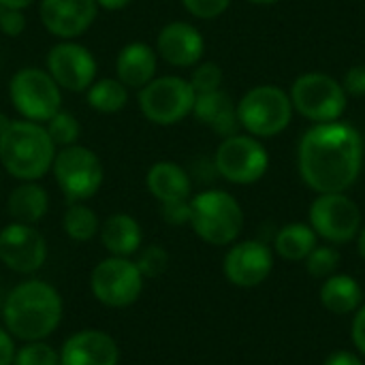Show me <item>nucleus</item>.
I'll return each instance as SVG.
<instances>
[{"label":"nucleus","instance_id":"nucleus-1","mask_svg":"<svg viewBox=\"0 0 365 365\" xmlns=\"http://www.w3.org/2000/svg\"><path fill=\"white\" fill-rule=\"evenodd\" d=\"M297 167L314 192H346L364 167V137L344 122L314 124L299 141Z\"/></svg>","mask_w":365,"mask_h":365},{"label":"nucleus","instance_id":"nucleus-2","mask_svg":"<svg viewBox=\"0 0 365 365\" xmlns=\"http://www.w3.org/2000/svg\"><path fill=\"white\" fill-rule=\"evenodd\" d=\"M62 312L60 293L43 280L19 282L2 304L4 329L21 342L49 338L58 329Z\"/></svg>","mask_w":365,"mask_h":365},{"label":"nucleus","instance_id":"nucleus-3","mask_svg":"<svg viewBox=\"0 0 365 365\" xmlns=\"http://www.w3.org/2000/svg\"><path fill=\"white\" fill-rule=\"evenodd\" d=\"M56 145L43 124L11 120L0 135V165L21 182H36L51 169Z\"/></svg>","mask_w":365,"mask_h":365},{"label":"nucleus","instance_id":"nucleus-4","mask_svg":"<svg viewBox=\"0 0 365 365\" xmlns=\"http://www.w3.org/2000/svg\"><path fill=\"white\" fill-rule=\"evenodd\" d=\"M192 231L212 246L233 244L244 229V210L227 190H203L190 199Z\"/></svg>","mask_w":365,"mask_h":365},{"label":"nucleus","instance_id":"nucleus-5","mask_svg":"<svg viewBox=\"0 0 365 365\" xmlns=\"http://www.w3.org/2000/svg\"><path fill=\"white\" fill-rule=\"evenodd\" d=\"M293 113L289 92L272 83L255 86L237 103L240 126L257 139H269L287 130Z\"/></svg>","mask_w":365,"mask_h":365},{"label":"nucleus","instance_id":"nucleus-6","mask_svg":"<svg viewBox=\"0 0 365 365\" xmlns=\"http://www.w3.org/2000/svg\"><path fill=\"white\" fill-rule=\"evenodd\" d=\"M293 109L314 124L338 122L349 105V94L336 77L327 73L299 75L291 86Z\"/></svg>","mask_w":365,"mask_h":365},{"label":"nucleus","instance_id":"nucleus-7","mask_svg":"<svg viewBox=\"0 0 365 365\" xmlns=\"http://www.w3.org/2000/svg\"><path fill=\"white\" fill-rule=\"evenodd\" d=\"M53 178L68 203H83L98 192L105 180L101 158L86 145H66L56 152Z\"/></svg>","mask_w":365,"mask_h":365},{"label":"nucleus","instance_id":"nucleus-8","mask_svg":"<svg viewBox=\"0 0 365 365\" xmlns=\"http://www.w3.org/2000/svg\"><path fill=\"white\" fill-rule=\"evenodd\" d=\"M62 88L45 68L26 66L11 77L9 96L15 111L30 122H49L62 105Z\"/></svg>","mask_w":365,"mask_h":365},{"label":"nucleus","instance_id":"nucleus-9","mask_svg":"<svg viewBox=\"0 0 365 365\" xmlns=\"http://www.w3.org/2000/svg\"><path fill=\"white\" fill-rule=\"evenodd\" d=\"M195 90L188 79L178 75L154 77L139 92V107L145 120L158 126H171L182 122L192 113L195 107Z\"/></svg>","mask_w":365,"mask_h":365},{"label":"nucleus","instance_id":"nucleus-10","mask_svg":"<svg viewBox=\"0 0 365 365\" xmlns=\"http://www.w3.org/2000/svg\"><path fill=\"white\" fill-rule=\"evenodd\" d=\"M214 167L231 184H255L267 173L269 154L261 139L237 133L220 141L214 154Z\"/></svg>","mask_w":365,"mask_h":365},{"label":"nucleus","instance_id":"nucleus-11","mask_svg":"<svg viewBox=\"0 0 365 365\" xmlns=\"http://www.w3.org/2000/svg\"><path fill=\"white\" fill-rule=\"evenodd\" d=\"M143 276L135 261L124 257H109L101 261L90 276L94 297L107 308H128L143 291Z\"/></svg>","mask_w":365,"mask_h":365},{"label":"nucleus","instance_id":"nucleus-12","mask_svg":"<svg viewBox=\"0 0 365 365\" xmlns=\"http://www.w3.org/2000/svg\"><path fill=\"white\" fill-rule=\"evenodd\" d=\"M314 233L331 244H346L361 231V210L346 192L319 195L308 212Z\"/></svg>","mask_w":365,"mask_h":365},{"label":"nucleus","instance_id":"nucleus-13","mask_svg":"<svg viewBox=\"0 0 365 365\" xmlns=\"http://www.w3.org/2000/svg\"><path fill=\"white\" fill-rule=\"evenodd\" d=\"M47 73L68 92H86L96 81V60L92 51L75 41L53 45L45 58Z\"/></svg>","mask_w":365,"mask_h":365},{"label":"nucleus","instance_id":"nucleus-14","mask_svg":"<svg viewBox=\"0 0 365 365\" xmlns=\"http://www.w3.org/2000/svg\"><path fill=\"white\" fill-rule=\"evenodd\" d=\"M0 261L17 274H34L47 261V242L32 227L11 222L0 231Z\"/></svg>","mask_w":365,"mask_h":365},{"label":"nucleus","instance_id":"nucleus-15","mask_svg":"<svg viewBox=\"0 0 365 365\" xmlns=\"http://www.w3.org/2000/svg\"><path fill=\"white\" fill-rule=\"evenodd\" d=\"M274 267L272 248L259 240L237 242L225 255V276L231 284L240 289H255L267 280Z\"/></svg>","mask_w":365,"mask_h":365},{"label":"nucleus","instance_id":"nucleus-16","mask_svg":"<svg viewBox=\"0 0 365 365\" xmlns=\"http://www.w3.org/2000/svg\"><path fill=\"white\" fill-rule=\"evenodd\" d=\"M96 0H41L38 15L43 26L62 41L81 36L96 19Z\"/></svg>","mask_w":365,"mask_h":365},{"label":"nucleus","instance_id":"nucleus-17","mask_svg":"<svg viewBox=\"0 0 365 365\" xmlns=\"http://www.w3.org/2000/svg\"><path fill=\"white\" fill-rule=\"evenodd\" d=\"M203 51L205 41L201 32L188 21H171L158 32L156 53L171 66H197L203 58Z\"/></svg>","mask_w":365,"mask_h":365},{"label":"nucleus","instance_id":"nucleus-18","mask_svg":"<svg viewBox=\"0 0 365 365\" xmlns=\"http://www.w3.org/2000/svg\"><path fill=\"white\" fill-rule=\"evenodd\" d=\"M120 346L101 329H83L64 340L60 365H118Z\"/></svg>","mask_w":365,"mask_h":365},{"label":"nucleus","instance_id":"nucleus-19","mask_svg":"<svg viewBox=\"0 0 365 365\" xmlns=\"http://www.w3.org/2000/svg\"><path fill=\"white\" fill-rule=\"evenodd\" d=\"M192 113L201 124L210 126L220 137L237 135V130L242 128L237 120V103L222 88L214 92L197 94Z\"/></svg>","mask_w":365,"mask_h":365},{"label":"nucleus","instance_id":"nucleus-20","mask_svg":"<svg viewBox=\"0 0 365 365\" xmlns=\"http://www.w3.org/2000/svg\"><path fill=\"white\" fill-rule=\"evenodd\" d=\"M158 71V53L148 43L135 41L120 49L115 58V75L126 88L148 86Z\"/></svg>","mask_w":365,"mask_h":365},{"label":"nucleus","instance_id":"nucleus-21","mask_svg":"<svg viewBox=\"0 0 365 365\" xmlns=\"http://www.w3.org/2000/svg\"><path fill=\"white\" fill-rule=\"evenodd\" d=\"M145 186H148L150 195L154 199H158L160 203L188 199L190 190H192V182H190L188 171L175 163H169V160H160L148 169Z\"/></svg>","mask_w":365,"mask_h":365},{"label":"nucleus","instance_id":"nucleus-22","mask_svg":"<svg viewBox=\"0 0 365 365\" xmlns=\"http://www.w3.org/2000/svg\"><path fill=\"white\" fill-rule=\"evenodd\" d=\"M101 242L111 257H133L141 248V225L128 214H113L101 227Z\"/></svg>","mask_w":365,"mask_h":365},{"label":"nucleus","instance_id":"nucleus-23","mask_svg":"<svg viewBox=\"0 0 365 365\" xmlns=\"http://www.w3.org/2000/svg\"><path fill=\"white\" fill-rule=\"evenodd\" d=\"M321 304L334 314H351L357 312L364 304V289L361 284L346 274H334L325 278L321 287Z\"/></svg>","mask_w":365,"mask_h":365},{"label":"nucleus","instance_id":"nucleus-24","mask_svg":"<svg viewBox=\"0 0 365 365\" xmlns=\"http://www.w3.org/2000/svg\"><path fill=\"white\" fill-rule=\"evenodd\" d=\"M6 210H9V214H11V218L15 222L34 225V222H38L47 214V210H49V195H47V190L41 184L24 182L17 188H13V192L9 195Z\"/></svg>","mask_w":365,"mask_h":365},{"label":"nucleus","instance_id":"nucleus-25","mask_svg":"<svg viewBox=\"0 0 365 365\" xmlns=\"http://www.w3.org/2000/svg\"><path fill=\"white\" fill-rule=\"evenodd\" d=\"M317 233L310 225L306 222H291L284 225L276 237H274V248L276 255L287 259V261H306V257L319 246L317 244Z\"/></svg>","mask_w":365,"mask_h":365},{"label":"nucleus","instance_id":"nucleus-26","mask_svg":"<svg viewBox=\"0 0 365 365\" xmlns=\"http://www.w3.org/2000/svg\"><path fill=\"white\" fill-rule=\"evenodd\" d=\"M88 105L98 113H118L128 103V88L120 79H98L86 90Z\"/></svg>","mask_w":365,"mask_h":365},{"label":"nucleus","instance_id":"nucleus-27","mask_svg":"<svg viewBox=\"0 0 365 365\" xmlns=\"http://www.w3.org/2000/svg\"><path fill=\"white\" fill-rule=\"evenodd\" d=\"M64 233L75 242H88L101 231L98 216L86 203H71L62 216Z\"/></svg>","mask_w":365,"mask_h":365},{"label":"nucleus","instance_id":"nucleus-28","mask_svg":"<svg viewBox=\"0 0 365 365\" xmlns=\"http://www.w3.org/2000/svg\"><path fill=\"white\" fill-rule=\"evenodd\" d=\"M45 128L53 141V145H60V148H66V145H75L77 139H79V122L73 113L68 111H58L49 122H45Z\"/></svg>","mask_w":365,"mask_h":365},{"label":"nucleus","instance_id":"nucleus-29","mask_svg":"<svg viewBox=\"0 0 365 365\" xmlns=\"http://www.w3.org/2000/svg\"><path fill=\"white\" fill-rule=\"evenodd\" d=\"M340 267V252L334 246H317L306 257V269L312 278L325 280L336 274Z\"/></svg>","mask_w":365,"mask_h":365},{"label":"nucleus","instance_id":"nucleus-30","mask_svg":"<svg viewBox=\"0 0 365 365\" xmlns=\"http://www.w3.org/2000/svg\"><path fill=\"white\" fill-rule=\"evenodd\" d=\"M13 365H60V353H56V349L45 340L26 342L15 351Z\"/></svg>","mask_w":365,"mask_h":365},{"label":"nucleus","instance_id":"nucleus-31","mask_svg":"<svg viewBox=\"0 0 365 365\" xmlns=\"http://www.w3.org/2000/svg\"><path fill=\"white\" fill-rule=\"evenodd\" d=\"M188 81H190L195 94H205V92L220 90V86H222V68L216 62H199Z\"/></svg>","mask_w":365,"mask_h":365},{"label":"nucleus","instance_id":"nucleus-32","mask_svg":"<svg viewBox=\"0 0 365 365\" xmlns=\"http://www.w3.org/2000/svg\"><path fill=\"white\" fill-rule=\"evenodd\" d=\"M135 263H137L143 278H156L167 269L169 255H167V250L163 246H148V248H143L139 252Z\"/></svg>","mask_w":365,"mask_h":365},{"label":"nucleus","instance_id":"nucleus-33","mask_svg":"<svg viewBox=\"0 0 365 365\" xmlns=\"http://www.w3.org/2000/svg\"><path fill=\"white\" fill-rule=\"evenodd\" d=\"M182 4L199 19H216L229 9L231 0H182Z\"/></svg>","mask_w":365,"mask_h":365},{"label":"nucleus","instance_id":"nucleus-34","mask_svg":"<svg viewBox=\"0 0 365 365\" xmlns=\"http://www.w3.org/2000/svg\"><path fill=\"white\" fill-rule=\"evenodd\" d=\"M160 214L167 225H173V227L188 225L190 222V199L160 203Z\"/></svg>","mask_w":365,"mask_h":365},{"label":"nucleus","instance_id":"nucleus-35","mask_svg":"<svg viewBox=\"0 0 365 365\" xmlns=\"http://www.w3.org/2000/svg\"><path fill=\"white\" fill-rule=\"evenodd\" d=\"M0 30L6 36H19L26 30V15L19 9H4L0 15Z\"/></svg>","mask_w":365,"mask_h":365},{"label":"nucleus","instance_id":"nucleus-36","mask_svg":"<svg viewBox=\"0 0 365 365\" xmlns=\"http://www.w3.org/2000/svg\"><path fill=\"white\" fill-rule=\"evenodd\" d=\"M342 86L346 90L349 96H365V66L364 64H357L353 68L346 71L344 79H342Z\"/></svg>","mask_w":365,"mask_h":365},{"label":"nucleus","instance_id":"nucleus-37","mask_svg":"<svg viewBox=\"0 0 365 365\" xmlns=\"http://www.w3.org/2000/svg\"><path fill=\"white\" fill-rule=\"evenodd\" d=\"M353 344L355 349L365 357V304L359 306L355 319H353Z\"/></svg>","mask_w":365,"mask_h":365},{"label":"nucleus","instance_id":"nucleus-38","mask_svg":"<svg viewBox=\"0 0 365 365\" xmlns=\"http://www.w3.org/2000/svg\"><path fill=\"white\" fill-rule=\"evenodd\" d=\"M15 359V340L13 336L0 327V365H13Z\"/></svg>","mask_w":365,"mask_h":365},{"label":"nucleus","instance_id":"nucleus-39","mask_svg":"<svg viewBox=\"0 0 365 365\" xmlns=\"http://www.w3.org/2000/svg\"><path fill=\"white\" fill-rule=\"evenodd\" d=\"M325 365H364V361L351 351H336L325 359Z\"/></svg>","mask_w":365,"mask_h":365},{"label":"nucleus","instance_id":"nucleus-40","mask_svg":"<svg viewBox=\"0 0 365 365\" xmlns=\"http://www.w3.org/2000/svg\"><path fill=\"white\" fill-rule=\"evenodd\" d=\"M128 2L130 0H96V4L107 9V11H120V9L128 6Z\"/></svg>","mask_w":365,"mask_h":365},{"label":"nucleus","instance_id":"nucleus-41","mask_svg":"<svg viewBox=\"0 0 365 365\" xmlns=\"http://www.w3.org/2000/svg\"><path fill=\"white\" fill-rule=\"evenodd\" d=\"M32 2H34V0H0V4H2L4 9H19V11L28 9Z\"/></svg>","mask_w":365,"mask_h":365},{"label":"nucleus","instance_id":"nucleus-42","mask_svg":"<svg viewBox=\"0 0 365 365\" xmlns=\"http://www.w3.org/2000/svg\"><path fill=\"white\" fill-rule=\"evenodd\" d=\"M357 250H359L361 259H365V227H361V231L357 235Z\"/></svg>","mask_w":365,"mask_h":365},{"label":"nucleus","instance_id":"nucleus-43","mask_svg":"<svg viewBox=\"0 0 365 365\" xmlns=\"http://www.w3.org/2000/svg\"><path fill=\"white\" fill-rule=\"evenodd\" d=\"M248 2H252V4H261V6H269V4H276V2H280V0H248Z\"/></svg>","mask_w":365,"mask_h":365},{"label":"nucleus","instance_id":"nucleus-44","mask_svg":"<svg viewBox=\"0 0 365 365\" xmlns=\"http://www.w3.org/2000/svg\"><path fill=\"white\" fill-rule=\"evenodd\" d=\"M9 122H11V120H9L4 113H0V135L4 133V128H6V124H9Z\"/></svg>","mask_w":365,"mask_h":365},{"label":"nucleus","instance_id":"nucleus-45","mask_svg":"<svg viewBox=\"0 0 365 365\" xmlns=\"http://www.w3.org/2000/svg\"><path fill=\"white\" fill-rule=\"evenodd\" d=\"M2 11H4V6H2V4H0V15H2Z\"/></svg>","mask_w":365,"mask_h":365}]
</instances>
